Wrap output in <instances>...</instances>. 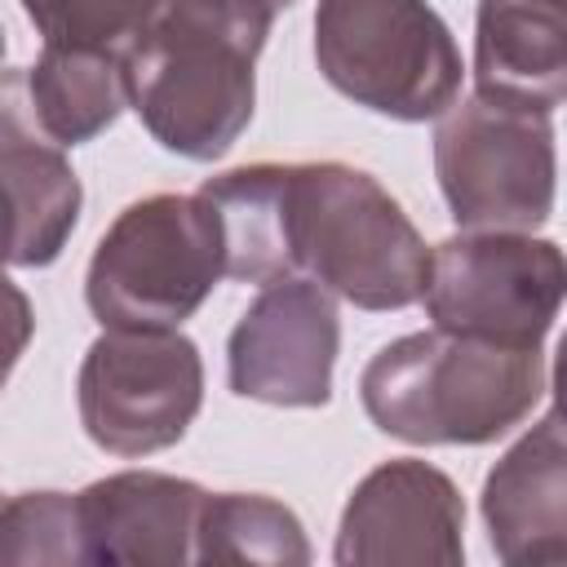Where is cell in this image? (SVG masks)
Returning a JSON list of instances; mask_svg holds the SVG:
<instances>
[{"label":"cell","mask_w":567,"mask_h":567,"mask_svg":"<svg viewBox=\"0 0 567 567\" xmlns=\"http://www.w3.org/2000/svg\"><path fill=\"white\" fill-rule=\"evenodd\" d=\"M195 563L306 567L310 540L301 518L261 492H208L195 523Z\"/></svg>","instance_id":"cell-17"},{"label":"cell","mask_w":567,"mask_h":567,"mask_svg":"<svg viewBox=\"0 0 567 567\" xmlns=\"http://www.w3.org/2000/svg\"><path fill=\"white\" fill-rule=\"evenodd\" d=\"M221 279L213 204L155 190L115 213L84 270V301L102 328H182Z\"/></svg>","instance_id":"cell-4"},{"label":"cell","mask_w":567,"mask_h":567,"mask_svg":"<svg viewBox=\"0 0 567 567\" xmlns=\"http://www.w3.org/2000/svg\"><path fill=\"white\" fill-rule=\"evenodd\" d=\"M199 195L217 213L221 279L275 284L292 275L288 257V164H244L208 177Z\"/></svg>","instance_id":"cell-15"},{"label":"cell","mask_w":567,"mask_h":567,"mask_svg":"<svg viewBox=\"0 0 567 567\" xmlns=\"http://www.w3.org/2000/svg\"><path fill=\"white\" fill-rule=\"evenodd\" d=\"M84 186L66 151L35 124L27 71L0 66V270L53 266L80 221Z\"/></svg>","instance_id":"cell-11"},{"label":"cell","mask_w":567,"mask_h":567,"mask_svg":"<svg viewBox=\"0 0 567 567\" xmlns=\"http://www.w3.org/2000/svg\"><path fill=\"white\" fill-rule=\"evenodd\" d=\"M465 558L461 487L430 461L394 456L368 470L337 523L341 567H456Z\"/></svg>","instance_id":"cell-10"},{"label":"cell","mask_w":567,"mask_h":567,"mask_svg":"<svg viewBox=\"0 0 567 567\" xmlns=\"http://www.w3.org/2000/svg\"><path fill=\"white\" fill-rule=\"evenodd\" d=\"M0 563H35V567L84 563L75 496L53 487L0 496Z\"/></svg>","instance_id":"cell-18"},{"label":"cell","mask_w":567,"mask_h":567,"mask_svg":"<svg viewBox=\"0 0 567 567\" xmlns=\"http://www.w3.org/2000/svg\"><path fill=\"white\" fill-rule=\"evenodd\" d=\"M478 509L501 563L549 567L567 558V443L558 408H545L487 470Z\"/></svg>","instance_id":"cell-13"},{"label":"cell","mask_w":567,"mask_h":567,"mask_svg":"<svg viewBox=\"0 0 567 567\" xmlns=\"http://www.w3.org/2000/svg\"><path fill=\"white\" fill-rule=\"evenodd\" d=\"M315 62L354 106L421 124L461 97V49L430 0H319Z\"/></svg>","instance_id":"cell-5"},{"label":"cell","mask_w":567,"mask_h":567,"mask_svg":"<svg viewBox=\"0 0 567 567\" xmlns=\"http://www.w3.org/2000/svg\"><path fill=\"white\" fill-rule=\"evenodd\" d=\"M84 434L111 456H151L204 408V359L182 328H102L75 372Z\"/></svg>","instance_id":"cell-8"},{"label":"cell","mask_w":567,"mask_h":567,"mask_svg":"<svg viewBox=\"0 0 567 567\" xmlns=\"http://www.w3.org/2000/svg\"><path fill=\"white\" fill-rule=\"evenodd\" d=\"M35 337V310H31V297L0 270V390L9 385L18 359L27 354Z\"/></svg>","instance_id":"cell-20"},{"label":"cell","mask_w":567,"mask_h":567,"mask_svg":"<svg viewBox=\"0 0 567 567\" xmlns=\"http://www.w3.org/2000/svg\"><path fill=\"white\" fill-rule=\"evenodd\" d=\"M549 390L545 350L425 328L381 346L359 399L368 421L416 447H483L518 430Z\"/></svg>","instance_id":"cell-2"},{"label":"cell","mask_w":567,"mask_h":567,"mask_svg":"<svg viewBox=\"0 0 567 567\" xmlns=\"http://www.w3.org/2000/svg\"><path fill=\"white\" fill-rule=\"evenodd\" d=\"M204 487L164 470H120L75 492L84 563L97 567H177L195 563V523Z\"/></svg>","instance_id":"cell-12"},{"label":"cell","mask_w":567,"mask_h":567,"mask_svg":"<svg viewBox=\"0 0 567 567\" xmlns=\"http://www.w3.org/2000/svg\"><path fill=\"white\" fill-rule=\"evenodd\" d=\"M288 257L292 275L359 310L416 306L430 270V248L403 204L341 159L288 164Z\"/></svg>","instance_id":"cell-3"},{"label":"cell","mask_w":567,"mask_h":567,"mask_svg":"<svg viewBox=\"0 0 567 567\" xmlns=\"http://www.w3.org/2000/svg\"><path fill=\"white\" fill-rule=\"evenodd\" d=\"M567 292L563 248L532 230H456L430 248L425 315L434 328L540 350Z\"/></svg>","instance_id":"cell-7"},{"label":"cell","mask_w":567,"mask_h":567,"mask_svg":"<svg viewBox=\"0 0 567 567\" xmlns=\"http://www.w3.org/2000/svg\"><path fill=\"white\" fill-rule=\"evenodd\" d=\"M266 4H270V9H275V13H284V9H292V4H297V0H266Z\"/></svg>","instance_id":"cell-21"},{"label":"cell","mask_w":567,"mask_h":567,"mask_svg":"<svg viewBox=\"0 0 567 567\" xmlns=\"http://www.w3.org/2000/svg\"><path fill=\"white\" fill-rule=\"evenodd\" d=\"M434 177L461 230H540L558 190L554 115L456 97L434 120Z\"/></svg>","instance_id":"cell-6"},{"label":"cell","mask_w":567,"mask_h":567,"mask_svg":"<svg viewBox=\"0 0 567 567\" xmlns=\"http://www.w3.org/2000/svg\"><path fill=\"white\" fill-rule=\"evenodd\" d=\"M474 93L554 115L567 97V0H478Z\"/></svg>","instance_id":"cell-14"},{"label":"cell","mask_w":567,"mask_h":567,"mask_svg":"<svg viewBox=\"0 0 567 567\" xmlns=\"http://www.w3.org/2000/svg\"><path fill=\"white\" fill-rule=\"evenodd\" d=\"M341 350L337 297L306 275L261 284L226 341V381L270 408H323Z\"/></svg>","instance_id":"cell-9"},{"label":"cell","mask_w":567,"mask_h":567,"mask_svg":"<svg viewBox=\"0 0 567 567\" xmlns=\"http://www.w3.org/2000/svg\"><path fill=\"white\" fill-rule=\"evenodd\" d=\"M270 27L266 0H164L124 49L128 106L146 133L182 159H221L252 120Z\"/></svg>","instance_id":"cell-1"},{"label":"cell","mask_w":567,"mask_h":567,"mask_svg":"<svg viewBox=\"0 0 567 567\" xmlns=\"http://www.w3.org/2000/svg\"><path fill=\"white\" fill-rule=\"evenodd\" d=\"M27 102H31L35 124L62 151L93 142L128 106L124 53L44 44L35 66L27 71Z\"/></svg>","instance_id":"cell-16"},{"label":"cell","mask_w":567,"mask_h":567,"mask_svg":"<svg viewBox=\"0 0 567 567\" xmlns=\"http://www.w3.org/2000/svg\"><path fill=\"white\" fill-rule=\"evenodd\" d=\"M159 9L164 0H22V13L44 35V44L106 53H124Z\"/></svg>","instance_id":"cell-19"}]
</instances>
